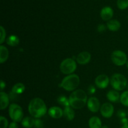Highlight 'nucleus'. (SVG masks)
<instances>
[{"mask_svg":"<svg viewBox=\"0 0 128 128\" xmlns=\"http://www.w3.org/2000/svg\"><path fill=\"white\" fill-rule=\"evenodd\" d=\"M28 111L32 117L38 119L42 117L46 113L47 108L43 100L39 98H36L30 101Z\"/></svg>","mask_w":128,"mask_h":128,"instance_id":"1","label":"nucleus"},{"mask_svg":"<svg viewBox=\"0 0 128 128\" xmlns=\"http://www.w3.org/2000/svg\"><path fill=\"white\" fill-rule=\"evenodd\" d=\"M70 106L74 109L79 110L85 106L87 102V95L82 90L73 91L69 98Z\"/></svg>","mask_w":128,"mask_h":128,"instance_id":"2","label":"nucleus"},{"mask_svg":"<svg viewBox=\"0 0 128 128\" xmlns=\"http://www.w3.org/2000/svg\"><path fill=\"white\" fill-rule=\"evenodd\" d=\"M80 82V77L78 75L73 74L66 76L62 80L60 86L66 91H71L74 90L79 86Z\"/></svg>","mask_w":128,"mask_h":128,"instance_id":"3","label":"nucleus"},{"mask_svg":"<svg viewBox=\"0 0 128 128\" xmlns=\"http://www.w3.org/2000/svg\"><path fill=\"white\" fill-rule=\"evenodd\" d=\"M110 82L114 90L116 91H122L128 84L126 78L124 75L119 73L114 74L111 76Z\"/></svg>","mask_w":128,"mask_h":128,"instance_id":"4","label":"nucleus"},{"mask_svg":"<svg viewBox=\"0 0 128 128\" xmlns=\"http://www.w3.org/2000/svg\"><path fill=\"white\" fill-rule=\"evenodd\" d=\"M10 117L14 122L22 121L23 119V111L22 108L16 104H11L9 108Z\"/></svg>","mask_w":128,"mask_h":128,"instance_id":"5","label":"nucleus"},{"mask_svg":"<svg viewBox=\"0 0 128 128\" xmlns=\"http://www.w3.org/2000/svg\"><path fill=\"white\" fill-rule=\"evenodd\" d=\"M77 65L74 60L71 58H67L63 60L60 64V70L65 74H70L74 72L76 70Z\"/></svg>","mask_w":128,"mask_h":128,"instance_id":"6","label":"nucleus"},{"mask_svg":"<svg viewBox=\"0 0 128 128\" xmlns=\"http://www.w3.org/2000/svg\"><path fill=\"white\" fill-rule=\"evenodd\" d=\"M111 60L116 66H121L127 62V56L124 52L120 50L113 51L111 54Z\"/></svg>","mask_w":128,"mask_h":128,"instance_id":"7","label":"nucleus"},{"mask_svg":"<svg viewBox=\"0 0 128 128\" xmlns=\"http://www.w3.org/2000/svg\"><path fill=\"white\" fill-rule=\"evenodd\" d=\"M101 114L103 117L109 118L112 116L114 113V106L109 102L103 104L100 109Z\"/></svg>","mask_w":128,"mask_h":128,"instance_id":"8","label":"nucleus"},{"mask_svg":"<svg viewBox=\"0 0 128 128\" xmlns=\"http://www.w3.org/2000/svg\"><path fill=\"white\" fill-rule=\"evenodd\" d=\"M110 83L108 76L105 74H101L98 76L95 80V84L98 88L104 89L108 87Z\"/></svg>","mask_w":128,"mask_h":128,"instance_id":"9","label":"nucleus"},{"mask_svg":"<svg viewBox=\"0 0 128 128\" xmlns=\"http://www.w3.org/2000/svg\"><path fill=\"white\" fill-rule=\"evenodd\" d=\"M88 108L92 112H96L100 110V102L96 97H91L88 100Z\"/></svg>","mask_w":128,"mask_h":128,"instance_id":"10","label":"nucleus"},{"mask_svg":"<svg viewBox=\"0 0 128 128\" xmlns=\"http://www.w3.org/2000/svg\"><path fill=\"white\" fill-rule=\"evenodd\" d=\"M91 58V54L90 52L84 51V52H81V53L78 55L77 58H76V60H77V62L80 64L84 65L90 62Z\"/></svg>","mask_w":128,"mask_h":128,"instance_id":"11","label":"nucleus"},{"mask_svg":"<svg viewBox=\"0 0 128 128\" xmlns=\"http://www.w3.org/2000/svg\"><path fill=\"white\" fill-rule=\"evenodd\" d=\"M101 17L104 21H108L110 20L113 16V10L110 6L104 7L101 10L100 12Z\"/></svg>","mask_w":128,"mask_h":128,"instance_id":"12","label":"nucleus"},{"mask_svg":"<svg viewBox=\"0 0 128 128\" xmlns=\"http://www.w3.org/2000/svg\"><path fill=\"white\" fill-rule=\"evenodd\" d=\"M48 113L50 116L54 119H59L63 116V111L57 106L51 107L49 110Z\"/></svg>","mask_w":128,"mask_h":128,"instance_id":"13","label":"nucleus"},{"mask_svg":"<svg viewBox=\"0 0 128 128\" xmlns=\"http://www.w3.org/2000/svg\"><path fill=\"white\" fill-rule=\"evenodd\" d=\"M10 102V98L8 94L1 91L0 92V109L3 110L8 107Z\"/></svg>","mask_w":128,"mask_h":128,"instance_id":"14","label":"nucleus"},{"mask_svg":"<svg viewBox=\"0 0 128 128\" xmlns=\"http://www.w3.org/2000/svg\"><path fill=\"white\" fill-rule=\"evenodd\" d=\"M107 28L110 31H117L121 28V23L118 20H110L107 23Z\"/></svg>","mask_w":128,"mask_h":128,"instance_id":"15","label":"nucleus"},{"mask_svg":"<svg viewBox=\"0 0 128 128\" xmlns=\"http://www.w3.org/2000/svg\"><path fill=\"white\" fill-rule=\"evenodd\" d=\"M89 127L90 128H101L102 122L98 117L93 116L89 120Z\"/></svg>","mask_w":128,"mask_h":128,"instance_id":"16","label":"nucleus"},{"mask_svg":"<svg viewBox=\"0 0 128 128\" xmlns=\"http://www.w3.org/2000/svg\"><path fill=\"white\" fill-rule=\"evenodd\" d=\"M107 98L111 102H118L120 99V93L116 90H111L108 92Z\"/></svg>","mask_w":128,"mask_h":128,"instance_id":"17","label":"nucleus"},{"mask_svg":"<svg viewBox=\"0 0 128 128\" xmlns=\"http://www.w3.org/2000/svg\"><path fill=\"white\" fill-rule=\"evenodd\" d=\"M63 116L68 121H72L75 117V112L74 110L70 106L65 107L63 111Z\"/></svg>","mask_w":128,"mask_h":128,"instance_id":"18","label":"nucleus"},{"mask_svg":"<svg viewBox=\"0 0 128 128\" xmlns=\"http://www.w3.org/2000/svg\"><path fill=\"white\" fill-rule=\"evenodd\" d=\"M25 91V86L21 82L16 83L13 86L11 90V92L14 94H21Z\"/></svg>","mask_w":128,"mask_h":128,"instance_id":"19","label":"nucleus"},{"mask_svg":"<svg viewBox=\"0 0 128 128\" xmlns=\"http://www.w3.org/2000/svg\"><path fill=\"white\" fill-rule=\"evenodd\" d=\"M9 56V51L7 48L1 45L0 46V62H4L8 60Z\"/></svg>","mask_w":128,"mask_h":128,"instance_id":"20","label":"nucleus"},{"mask_svg":"<svg viewBox=\"0 0 128 128\" xmlns=\"http://www.w3.org/2000/svg\"><path fill=\"white\" fill-rule=\"evenodd\" d=\"M34 120L30 117L24 118L21 121L22 126L25 128H31L34 127Z\"/></svg>","mask_w":128,"mask_h":128,"instance_id":"21","label":"nucleus"},{"mask_svg":"<svg viewBox=\"0 0 128 128\" xmlns=\"http://www.w3.org/2000/svg\"><path fill=\"white\" fill-rule=\"evenodd\" d=\"M6 42L8 44L11 46H16L20 43V39L15 35H11L8 38Z\"/></svg>","mask_w":128,"mask_h":128,"instance_id":"22","label":"nucleus"},{"mask_svg":"<svg viewBox=\"0 0 128 128\" xmlns=\"http://www.w3.org/2000/svg\"><path fill=\"white\" fill-rule=\"evenodd\" d=\"M58 102L65 107H68L70 106V100L64 96H60L58 98Z\"/></svg>","mask_w":128,"mask_h":128,"instance_id":"23","label":"nucleus"},{"mask_svg":"<svg viewBox=\"0 0 128 128\" xmlns=\"http://www.w3.org/2000/svg\"><path fill=\"white\" fill-rule=\"evenodd\" d=\"M120 101L122 104L128 107V91L122 92L120 96Z\"/></svg>","mask_w":128,"mask_h":128,"instance_id":"24","label":"nucleus"},{"mask_svg":"<svg viewBox=\"0 0 128 128\" xmlns=\"http://www.w3.org/2000/svg\"><path fill=\"white\" fill-rule=\"evenodd\" d=\"M117 5L120 10H125L128 8V0H118Z\"/></svg>","mask_w":128,"mask_h":128,"instance_id":"25","label":"nucleus"},{"mask_svg":"<svg viewBox=\"0 0 128 128\" xmlns=\"http://www.w3.org/2000/svg\"><path fill=\"white\" fill-rule=\"evenodd\" d=\"M8 126V121L6 118L0 117V128H7Z\"/></svg>","mask_w":128,"mask_h":128,"instance_id":"26","label":"nucleus"},{"mask_svg":"<svg viewBox=\"0 0 128 128\" xmlns=\"http://www.w3.org/2000/svg\"><path fill=\"white\" fill-rule=\"evenodd\" d=\"M0 43L2 44V42L4 41L5 40V37H6V31H5V30L4 29V28L2 26H1L0 27Z\"/></svg>","mask_w":128,"mask_h":128,"instance_id":"27","label":"nucleus"},{"mask_svg":"<svg viewBox=\"0 0 128 128\" xmlns=\"http://www.w3.org/2000/svg\"><path fill=\"white\" fill-rule=\"evenodd\" d=\"M43 122L40 119H36L34 120V128H43Z\"/></svg>","mask_w":128,"mask_h":128,"instance_id":"28","label":"nucleus"},{"mask_svg":"<svg viewBox=\"0 0 128 128\" xmlns=\"http://www.w3.org/2000/svg\"><path fill=\"white\" fill-rule=\"evenodd\" d=\"M118 116L119 118H121V119L122 118H126V112H125L124 110H119L118 111Z\"/></svg>","mask_w":128,"mask_h":128,"instance_id":"29","label":"nucleus"},{"mask_svg":"<svg viewBox=\"0 0 128 128\" xmlns=\"http://www.w3.org/2000/svg\"><path fill=\"white\" fill-rule=\"evenodd\" d=\"M106 30V26L103 24H99L98 26V31L100 32H104V31Z\"/></svg>","mask_w":128,"mask_h":128,"instance_id":"30","label":"nucleus"},{"mask_svg":"<svg viewBox=\"0 0 128 128\" xmlns=\"http://www.w3.org/2000/svg\"><path fill=\"white\" fill-rule=\"evenodd\" d=\"M96 92V88L94 87V86L91 85V86H89L88 88V92L89 94H93L94 92Z\"/></svg>","mask_w":128,"mask_h":128,"instance_id":"31","label":"nucleus"},{"mask_svg":"<svg viewBox=\"0 0 128 128\" xmlns=\"http://www.w3.org/2000/svg\"><path fill=\"white\" fill-rule=\"evenodd\" d=\"M9 128H18V124L16 122H12L9 125Z\"/></svg>","mask_w":128,"mask_h":128,"instance_id":"32","label":"nucleus"},{"mask_svg":"<svg viewBox=\"0 0 128 128\" xmlns=\"http://www.w3.org/2000/svg\"><path fill=\"white\" fill-rule=\"evenodd\" d=\"M121 122L123 125H127V124H128V119L126 118L121 119Z\"/></svg>","mask_w":128,"mask_h":128,"instance_id":"33","label":"nucleus"},{"mask_svg":"<svg viewBox=\"0 0 128 128\" xmlns=\"http://www.w3.org/2000/svg\"><path fill=\"white\" fill-rule=\"evenodd\" d=\"M0 86H1V91H2L4 90V88L6 86V83L3 81V80H1V84H0Z\"/></svg>","mask_w":128,"mask_h":128,"instance_id":"34","label":"nucleus"},{"mask_svg":"<svg viewBox=\"0 0 128 128\" xmlns=\"http://www.w3.org/2000/svg\"><path fill=\"white\" fill-rule=\"evenodd\" d=\"M121 128H128V124L127 125H123Z\"/></svg>","mask_w":128,"mask_h":128,"instance_id":"35","label":"nucleus"},{"mask_svg":"<svg viewBox=\"0 0 128 128\" xmlns=\"http://www.w3.org/2000/svg\"><path fill=\"white\" fill-rule=\"evenodd\" d=\"M108 128V127L106 125H104V126H102V128Z\"/></svg>","mask_w":128,"mask_h":128,"instance_id":"36","label":"nucleus"},{"mask_svg":"<svg viewBox=\"0 0 128 128\" xmlns=\"http://www.w3.org/2000/svg\"><path fill=\"white\" fill-rule=\"evenodd\" d=\"M126 66H127V68H128V61H127V62H126Z\"/></svg>","mask_w":128,"mask_h":128,"instance_id":"37","label":"nucleus"},{"mask_svg":"<svg viewBox=\"0 0 128 128\" xmlns=\"http://www.w3.org/2000/svg\"></svg>","mask_w":128,"mask_h":128,"instance_id":"38","label":"nucleus"}]
</instances>
